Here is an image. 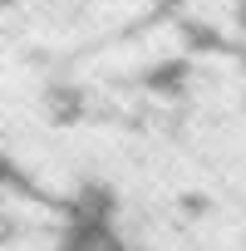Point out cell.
Returning <instances> with one entry per match:
<instances>
[{
	"instance_id": "cell-1",
	"label": "cell",
	"mask_w": 246,
	"mask_h": 251,
	"mask_svg": "<svg viewBox=\"0 0 246 251\" xmlns=\"http://www.w3.org/2000/svg\"><path fill=\"white\" fill-rule=\"evenodd\" d=\"M20 40L45 64H74L123 35L153 25L168 0H0Z\"/></svg>"
},
{
	"instance_id": "cell-2",
	"label": "cell",
	"mask_w": 246,
	"mask_h": 251,
	"mask_svg": "<svg viewBox=\"0 0 246 251\" xmlns=\"http://www.w3.org/2000/svg\"><path fill=\"white\" fill-rule=\"evenodd\" d=\"M0 251H79L74 207L0 168Z\"/></svg>"
},
{
	"instance_id": "cell-3",
	"label": "cell",
	"mask_w": 246,
	"mask_h": 251,
	"mask_svg": "<svg viewBox=\"0 0 246 251\" xmlns=\"http://www.w3.org/2000/svg\"><path fill=\"white\" fill-rule=\"evenodd\" d=\"M236 50H241V59H246V5H241V25H236Z\"/></svg>"
}]
</instances>
